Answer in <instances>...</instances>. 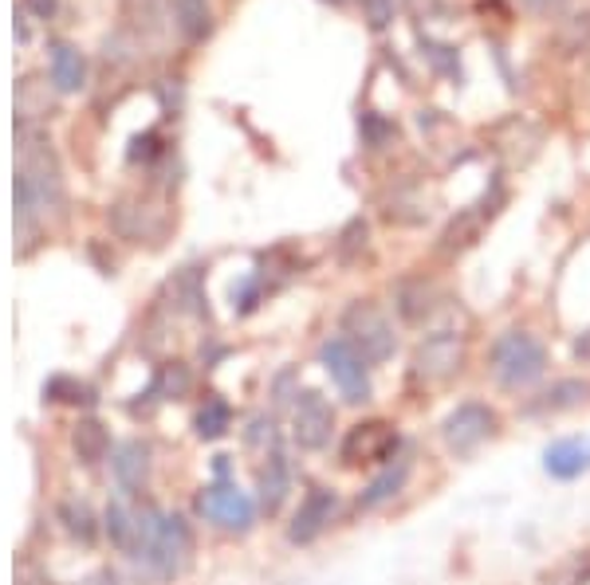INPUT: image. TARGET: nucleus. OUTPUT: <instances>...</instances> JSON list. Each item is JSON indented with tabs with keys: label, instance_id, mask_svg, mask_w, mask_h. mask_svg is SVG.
Segmentation results:
<instances>
[{
	"label": "nucleus",
	"instance_id": "1",
	"mask_svg": "<svg viewBox=\"0 0 590 585\" xmlns=\"http://www.w3.org/2000/svg\"><path fill=\"white\" fill-rule=\"evenodd\" d=\"M193 534H189L181 514L166 511H142L138 514V534H135V555L150 565V574L174 577L189 558Z\"/></svg>",
	"mask_w": 590,
	"mask_h": 585
},
{
	"label": "nucleus",
	"instance_id": "2",
	"mask_svg": "<svg viewBox=\"0 0 590 585\" xmlns=\"http://www.w3.org/2000/svg\"><path fill=\"white\" fill-rule=\"evenodd\" d=\"M488 370L504 390H528L548 373V346L528 330H507L488 349Z\"/></svg>",
	"mask_w": 590,
	"mask_h": 585
},
{
	"label": "nucleus",
	"instance_id": "3",
	"mask_svg": "<svg viewBox=\"0 0 590 585\" xmlns=\"http://www.w3.org/2000/svg\"><path fill=\"white\" fill-rule=\"evenodd\" d=\"M342 334L351 339V346L363 354L371 366H382V361L393 358V349H398V334H393V322L386 319L382 310L374 307L371 298H359L347 307L342 315Z\"/></svg>",
	"mask_w": 590,
	"mask_h": 585
},
{
	"label": "nucleus",
	"instance_id": "4",
	"mask_svg": "<svg viewBox=\"0 0 590 585\" xmlns=\"http://www.w3.org/2000/svg\"><path fill=\"white\" fill-rule=\"evenodd\" d=\"M323 370L331 373V381L339 385V393L347 400H371V361L351 346L347 334H331V339L319 346Z\"/></svg>",
	"mask_w": 590,
	"mask_h": 585
},
{
	"label": "nucleus",
	"instance_id": "5",
	"mask_svg": "<svg viewBox=\"0 0 590 585\" xmlns=\"http://www.w3.org/2000/svg\"><path fill=\"white\" fill-rule=\"evenodd\" d=\"M497 424H500L497 412L488 409L485 400H465V405H456L445 421H441V441L449 444V453L468 456L477 453L485 441L497 436Z\"/></svg>",
	"mask_w": 590,
	"mask_h": 585
},
{
	"label": "nucleus",
	"instance_id": "6",
	"mask_svg": "<svg viewBox=\"0 0 590 585\" xmlns=\"http://www.w3.org/2000/svg\"><path fill=\"white\" fill-rule=\"evenodd\" d=\"M291 436L300 448L307 453H319L327 448L335 436V409L331 400L323 397L319 390H303L296 393V409H291Z\"/></svg>",
	"mask_w": 590,
	"mask_h": 585
},
{
	"label": "nucleus",
	"instance_id": "7",
	"mask_svg": "<svg viewBox=\"0 0 590 585\" xmlns=\"http://www.w3.org/2000/svg\"><path fill=\"white\" fill-rule=\"evenodd\" d=\"M197 507H201V514H205L209 523L225 526V531H249L252 519H256L252 495L240 492L237 483H228L225 475H221L217 483H209L205 495L197 499Z\"/></svg>",
	"mask_w": 590,
	"mask_h": 585
},
{
	"label": "nucleus",
	"instance_id": "8",
	"mask_svg": "<svg viewBox=\"0 0 590 585\" xmlns=\"http://www.w3.org/2000/svg\"><path fill=\"white\" fill-rule=\"evenodd\" d=\"M461 361H465V342L453 330H441V334H429V339L417 346L414 354V373L425 381H445L453 373H461Z\"/></svg>",
	"mask_w": 590,
	"mask_h": 585
},
{
	"label": "nucleus",
	"instance_id": "9",
	"mask_svg": "<svg viewBox=\"0 0 590 585\" xmlns=\"http://www.w3.org/2000/svg\"><path fill=\"white\" fill-rule=\"evenodd\" d=\"M393 448H398V432L386 421H366L354 424L342 441V463H390Z\"/></svg>",
	"mask_w": 590,
	"mask_h": 585
},
{
	"label": "nucleus",
	"instance_id": "10",
	"mask_svg": "<svg viewBox=\"0 0 590 585\" xmlns=\"http://www.w3.org/2000/svg\"><path fill=\"white\" fill-rule=\"evenodd\" d=\"M335 504H339L335 492H327V487H311V492L303 495V504H300V511H296V519H291V526H288L291 543H300V546L315 543V538L331 526Z\"/></svg>",
	"mask_w": 590,
	"mask_h": 585
},
{
	"label": "nucleus",
	"instance_id": "11",
	"mask_svg": "<svg viewBox=\"0 0 590 585\" xmlns=\"http://www.w3.org/2000/svg\"><path fill=\"white\" fill-rule=\"evenodd\" d=\"M405 480H410V460H398V463L390 460L382 472L366 483V492L359 495V511H378V507H386L390 499H398Z\"/></svg>",
	"mask_w": 590,
	"mask_h": 585
},
{
	"label": "nucleus",
	"instance_id": "12",
	"mask_svg": "<svg viewBox=\"0 0 590 585\" xmlns=\"http://www.w3.org/2000/svg\"><path fill=\"white\" fill-rule=\"evenodd\" d=\"M291 492V463L284 453H272L268 463L260 468V507L268 514H276L284 507V499H288Z\"/></svg>",
	"mask_w": 590,
	"mask_h": 585
},
{
	"label": "nucleus",
	"instance_id": "13",
	"mask_svg": "<svg viewBox=\"0 0 590 585\" xmlns=\"http://www.w3.org/2000/svg\"><path fill=\"white\" fill-rule=\"evenodd\" d=\"M590 468V453L582 448L579 441H555L548 444V453H543V472L551 480H579L582 472Z\"/></svg>",
	"mask_w": 590,
	"mask_h": 585
},
{
	"label": "nucleus",
	"instance_id": "14",
	"mask_svg": "<svg viewBox=\"0 0 590 585\" xmlns=\"http://www.w3.org/2000/svg\"><path fill=\"white\" fill-rule=\"evenodd\" d=\"M582 400H590V381L582 378H563L555 381L548 393H539V400H531L528 412H539V417H548V412H567V409H579Z\"/></svg>",
	"mask_w": 590,
	"mask_h": 585
},
{
	"label": "nucleus",
	"instance_id": "15",
	"mask_svg": "<svg viewBox=\"0 0 590 585\" xmlns=\"http://www.w3.org/2000/svg\"><path fill=\"white\" fill-rule=\"evenodd\" d=\"M114 480L123 483L126 492H135V487H142L146 472H150V448H146L142 441H126L114 448Z\"/></svg>",
	"mask_w": 590,
	"mask_h": 585
},
{
	"label": "nucleus",
	"instance_id": "16",
	"mask_svg": "<svg viewBox=\"0 0 590 585\" xmlns=\"http://www.w3.org/2000/svg\"><path fill=\"white\" fill-rule=\"evenodd\" d=\"M434 298H437L434 283H425V279H405L402 288H398V315H402L405 322L422 327L437 307Z\"/></svg>",
	"mask_w": 590,
	"mask_h": 585
},
{
	"label": "nucleus",
	"instance_id": "17",
	"mask_svg": "<svg viewBox=\"0 0 590 585\" xmlns=\"http://www.w3.org/2000/svg\"><path fill=\"white\" fill-rule=\"evenodd\" d=\"M52 82L60 91H79L84 87V60L67 43H55L52 48Z\"/></svg>",
	"mask_w": 590,
	"mask_h": 585
},
{
	"label": "nucleus",
	"instance_id": "18",
	"mask_svg": "<svg viewBox=\"0 0 590 585\" xmlns=\"http://www.w3.org/2000/svg\"><path fill=\"white\" fill-rule=\"evenodd\" d=\"M228 424H233V409H228L225 400H205V409L197 412V436H201V441L225 436Z\"/></svg>",
	"mask_w": 590,
	"mask_h": 585
},
{
	"label": "nucleus",
	"instance_id": "19",
	"mask_svg": "<svg viewBox=\"0 0 590 585\" xmlns=\"http://www.w3.org/2000/svg\"><path fill=\"white\" fill-rule=\"evenodd\" d=\"M106 534H111L114 546H123V550H135L138 514H130L123 504H111V507H106Z\"/></svg>",
	"mask_w": 590,
	"mask_h": 585
},
{
	"label": "nucleus",
	"instance_id": "20",
	"mask_svg": "<svg viewBox=\"0 0 590 585\" xmlns=\"http://www.w3.org/2000/svg\"><path fill=\"white\" fill-rule=\"evenodd\" d=\"M174 12H177V24L186 31L189 40H201L209 31V4L205 0H174Z\"/></svg>",
	"mask_w": 590,
	"mask_h": 585
},
{
	"label": "nucleus",
	"instance_id": "21",
	"mask_svg": "<svg viewBox=\"0 0 590 585\" xmlns=\"http://www.w3.org/2000/svg\"><path fill=\"white\" fill-rule=\"evenodd\" d=\"M75 448L84 453V460H103V453L111 448L103 424H95V421L79 424V432H75Z\"/></svg>",
	"mask_w": 590,
	"mask_h": 585
},
{
	"label": "nucleus",
	"instance_id": "22",
	"mask_svg": "<svg viewBox=\"0 0 590 585\" xmlns=\"http://www.w3.org/2000/svg\"><path fill=\"white\" fill-rule=\"evenodd\" d=\"M276 441H280L276 421H272V417H256V421H252V429H249V444H252V448H264V444H268L272 453H276Z\"/></svg>",
	"mask_w": 590,
	"mask_h": 585
},
{
	"label": "nucleus",
	"instance_id": "23",
	"mask_svg": "<svg viewBox=\"0 0 590 585\" xmlns=\"http://www.w3.org/2000/svg\"><path fill=\"white\" fill-rule=\"evenodd\" d=\"M363 12L371 28H386L393 21V0H363Z\"/></svg>",
	"mask_w": 590,
	"mask_h": 585
},
{
	"label": "nucleus",
	"instance_id": "24",
	"mask_svg": "<svg viewBox=\"0 0 590 585\" xmlns=\"http://www.w3.org/2000/svg\"><path fill=\"white\" fill-rule=\"evenodd\" d=\"M563 4H567V0H524V9L536 12V16H555Z\"/></svg>",
	"mask_w": 590,
	"mask_h": 585
},
{
	"label": "nucleus",
	"instance_id": "25",
	"mask_svg": "<svg viewBox=\"0 0 590 585\" xmlns=\"http://www.w3.org/2000/svg\"><path fill=\"white\" fill-rule=\"evenodd\" d=\"M28 4H32V12H36L40 21H48V16L55 12V0H28Z\"/></svg>",
	"mask_w": 590,
	"mask_h": 585
}]
</instances>
